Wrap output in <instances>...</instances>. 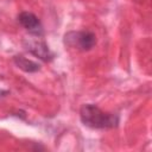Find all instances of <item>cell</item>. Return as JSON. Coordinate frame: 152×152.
Returning a JSON list of instances; mask_svg holds the SVG:
<instances>
[{
    "label": "cell",
    "mask_w": 152,
    "mask_h": 152,
    "mask_svg": "<svg viewBox=\"0 0 152 152\" xmlns=\"http://www.w3.org/2000/svg\"><path fill=\"white\" fill-rule=\"evenodd\" d=\"M26 50L28 52H31L32 55H34L36 57L40 58L42 61H50L53 55L52 52L50 51V49L48 48V45L45 44V42L43 40H39V39H28L27 42L24 43Z\"/></svg>",
    "instance_id": "cell-4"
},
{
    "label": "cell",
    "mask_w": 152,
    "mask_h": 152,
    "mask_svg": "<svg viewBox=\"0 0 152 152\" xmlns=\"http://www.w3.org/2000/svg\"><path fill=\"white\" fill-rule=\"evenodd\" d=\"M13 61H14L15 65L19 69H21V70H24L26 72H36V71H38L40 69V65L37 62H33L31 59H27L26 57H24L21 55L14 56Z\"/></svg>",
    "instance_id": "cell-5"
},
{
    "label": "cell",
    "mask_w": 152,
    "mask_h": 152,
    "mask_svg": "<svg viewBox=\"0 0 152 152\" xmlns=\"http://www.w3.org/2000/svg\"><path fill=\"white\" fill-rule=\"evenodd\" d=\"M80 118L83 125L96 129L113 128L119 124L118 115L112 113H106L101 110L97 106L91 103H87L81 107Z\"/></svg>",
    "instance_id": "cell-1"
},
{
    "label": "cell",
    "mask_w": 152,
    "mask_h": 152,
    "mask_svg": "<svg viewBox=\"0 0 152 152\" xmlns=\"http://www.w3.org/2000/svg\"><path fill=\"white\" fill-rule=\"evenodd\" d=\"M18 21L31 34H34V36L43 34V26L36 14L31 12H21L18 15Z\"/></svg>",
    "instance_id": "cell-3"
},
{
    "label": "cell",
    "mask_w": 152,
    "mask_h": 152,
    "mask_svg": "<svg viewBox=\"0 0 152 152\" xmlns=\"http://www.w3.org/2000/svg\"><path fill=\"white\" fill-rule=\"evenodd\" d=\"M64 43L70 48L81 51H88L96 44V37L89 31H72L64 36Z\"/></svg>",
    "instance_id": "cell-2"
}]
</instances>
